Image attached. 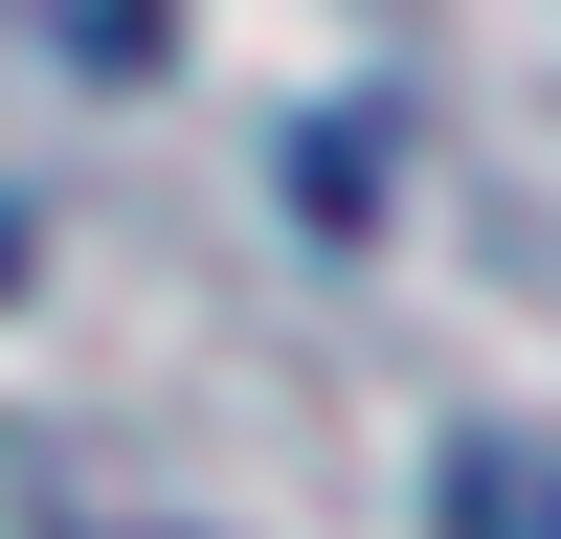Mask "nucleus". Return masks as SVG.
<instances>
[{
	"label": "nucleus",
	"mask_w": 561,
	"mask_h": 539,
	"mask_svg": "<svg viewBox=\"0 0 561 539\" xmlns=\"http://www.w3.org/2000/svg\"><path fill=\"white\" fill-rule=\"evenodd\" d=\"M0 23H23L45 68H90V90H135V68H180V0H0Z\"/></svg>",
	"instance_id": "obj_1"
},
{
	"label": "nucleus",
	"mask_w": 561,
	"mask_h": 539,
	"mask_svg": "<svg viewBox=\"0 0 561 539\" xmlns=\"http://www.w3.org/2000/svg\"><path fill=\"white\" fill-rule=\"evenodd\" d=\"M427 517H449V539H561V449H449Z\"/></svg>",
	"instance_id": "obj_2"
},
{
	"label": "nucleus",
	"mask_w": 561,
	"mask_h": 539,
	"mask_svg": "<svg viewBox=\"0 0 561 539\" xmlns=\"http://www.w3.org/2000/svg\"><path fill=\"white\" fill-rule=\"evenodd\" d=\"M0 293H23V225H0Z\"/></svg>",
	"instance_id": "obj_3"
}]
</instances>
